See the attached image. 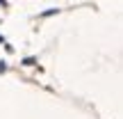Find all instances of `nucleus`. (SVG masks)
Segmentation results:
<instances>
[{
    "mask_svg": "<svg viewBox=\"0 0 123 119\" xmlns=\"http://www.w3.org/2000/svg\"><path fill=\"white\" fill-rule=\"evenodd\" d=\"M5 71H7V64H5V62H0V73H5Z\"/></svg>",
    "mask_w": 123,
    "mask_h": 119,
    "instance_id": "obj_1",
    "label": "nucleus"
}]
</instances>
